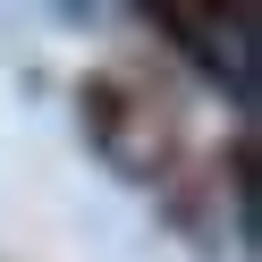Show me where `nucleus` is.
I'll return each mask as SVG.
<instances>
[{"instance_id":"obj_1","label":"nucleus","mask_w":262,"mask_h":262,"mask_svg":"<svg viewBox=\"0 0 262 262\" xmlns=\"http://www.w3.org/2000/svg\"><path fill=\"white\" fill-rule=\"evenodd\" d=\"M186 42V59L228 93L237 110H254V9H161Z\"/></svg>"}]
</instances>
